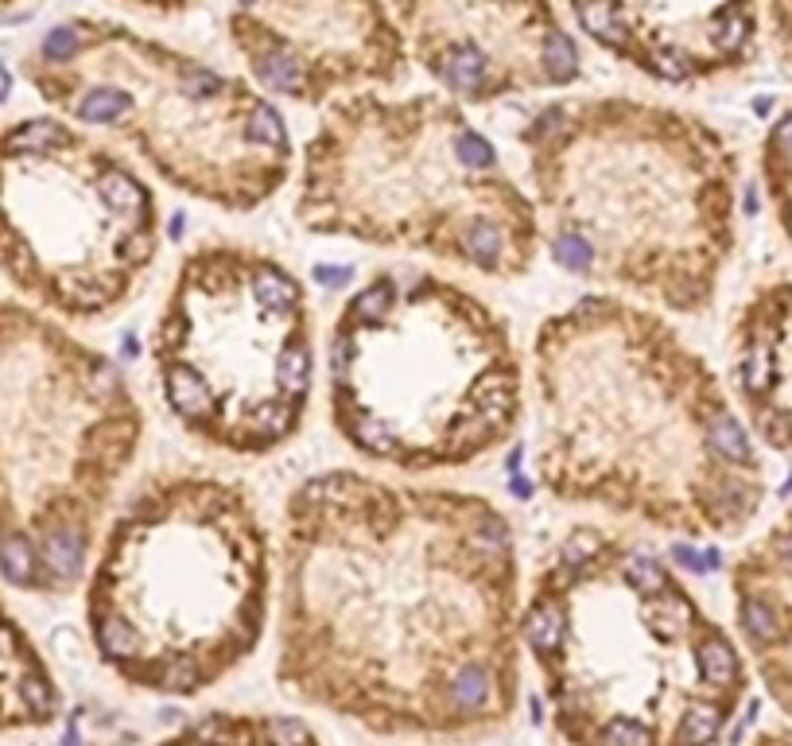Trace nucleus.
Segmentation results:
<instances>
[{
    "mask_svg": "<svg viewBox=\"0 0 792 746\" xmlns=\"http://www.w3.org/2000/svg\"><path fill=\"white\" fill-rule=\"evenodd\" d=\"M164 249L152 183L55 113L0 129V277L16 300L101 323L136 300Z\"/></svg>",
    "mask_w": 792,
    "mask_h": 746,
    "instance_id": "nucleus-11",
    "label": "nucleus"
},
{
    "mask_svg": "<svg viewBox=\"0 0 792 746\" xmlns=\"http://www.w3.org/2000/svg\"><path fill=\"white\" fill-rule=\"evenodd\" d=\"M517 141L559 272L676 315L715 303L738 210V156L715 125L602 93L548 101Z\"/></svg>",
    "mask_w": 792,
    "mask_h": 746,
    "instance_id": "nucleus-3",
    "label": "nucleus"
},
{
    "mask_svg": "<svg viewBox=\"0 0 792 746\" xmlns=\"http://www.w3.org/2000/svg\"><path fill=\"white\" fill-rule=\"evenodd\" d=\"M225 35L265 98L326 110L409 82L389 0H230Z\"/></svg>",
    "mask_w": 792,
    "mask_h": 746,
    "instance_id": "nucleus-12",
    "label": "nucleus"
},
{
    "mask_svg": "<svg viewBox=\"0 0 792 746\" xmlns=\"http://www.w3.org/2000/svg\"><path fill=\"white\" fill-rule=\"evenodd\" d=\"M156 746H326V743L300 715L214 708V712L187 720L183 727L159 738Z\"/></svg>",
    "mask_w": 792,
    "mask_h": 746,
    "instance_id": "nucleus-16",
    "label": "nucleus"
},
{
    "mask_svg": "<svg viewBox=\"0 0 792 746\" xmlns=\"http://www.w3.org/2000/svg\"><path fill=\"white\" fill-rule=\"evenodd\" d=\"M292 214L315 237L424 253L486 280H521L540 257L533 194L443 93L326 105L303 144Z\"/></svg>",
    "mask_w": 792,
    "mask_h": 746,
    "instance_id": "nucleus-7",
    "label": "nucleus"
},
{
    "mask_svg": "<svg viewBox=\"0 0 792 746\" xmlns=\"http://www.w3.org/2000/svg\"><path fill=\"white\" fill-rule=\"evenodd\" d=\"M55 118L118 136L171 191L249 214L285 191L295 144L253 82L121 20L70 16L20 59Z\"/></svg>",
    "mask_w": 792,
    "mask_h": 746,
    "instance_id": "nucleus-9",
    "label": "nucleus"
},
{
    "mask_svg": "<svg viewBox=\"0 0 792 746\" xmlns=\"http://www.w3.org/2000/svg\"><path fill=\"white\" fill-rule=\"evenodd\" d=\"M121 4L136 12H152V16H176V12L191 9L194 0H121Z\"/></svg>",
    "mask_w": 792,
    "mask_h": 746,
    "instance_id": "nucleus-17",
    "label": "nucleus"
},
{
    "mask_svg": "<svg viewBox=\"0 0 792 746\" xmlns=\"http://www.w3.org/2000/svg\"><path fill=\"white\" fill-rule=\"evenodd\" d=\"M409 59L467 105L568 90L583 78L579 40L551 0H389Z\"/></svg>",
    "mask_w": 792,
    "mask_h": 746,
    "instance_id": "nucleus-13",
    "label": "nucleus"
},
{
    "mask_svg": "<svg viewBox=\"0 0 792 746\" xmlns=\"http://www.w3.org/2000/svg\"><path fill=\"white\" fill-rule=\"evenodd\" d=\"M67 715V700L24 622L0 595V735L51 731Z\"/></svg>",
    "mask_w": 792,
    "mask_h": 746,
    "instance_id": "nucleus-15",
    "label": "nucleus"
},
{
    "mask_svg": "<svg viewBox=\"0 0 792 746\" xmlns=\"http://www.w3.org/2000/svg\"><path fill=\"white\" fill-rule=\"evenodd\" d=\"M544 494L676 537H734L761 463L715 369L657 308L587 292L533 338Z\"/></svg>",
    "mask_w": 792,
    "mask_h": 746,
    "instance_id": "nucleus-2",
    "label": "nucleus"
},
{
    "mask_svg": "<svg viewBox=\"0 0 792 746\" xmlns=\"http://www.w3.org/2000/svg\"><path fill=\"white\" fill-rule=\"evenodd\" d=\"M521 646L564 746H718L746 700L743 654L684 579L594 521L536 564Z\"/></svg>",
    "mask_w": 792,
    "mask_h": 746,
    "instance_id": "nucleus-4",
    "label": "nucleus"
},
{
    "mask_svg": "<svg viewBox=\"0 0 792 746\" xmlns=\"http://www.w3.org/2000/svg\"><path fill=\"white\" fill-rule=\"evenodd\" d=\"M164 409L199 444L242 459L288 447L315 393V315L285 260L245 242L183 253L152 323Z\"/></svg>",
    "mask_w": 792,
    "mask_h": 746,
    "instance_id": "nucleus-10",
    "label": "nucleus"
},
{
    "mask_svg": "<svg viewBox=\"0 0 792 746\" xmlns=\"http://www.w3.org/2000/svg\"><path fill=\"white\" fill-rule=\"evenodd\" d=\"M521 548L493 498L319 470L276 548V684L381 738L459 743L521 708Z\"/></svg>",
    "mask_w": 792,
    "mask_h": 746,
    "instance_id": "nucleus-1",
    "label": "nucleus"
},
{
    "mask_svg": "<svg viewBox=\"0 0 792 746\" xmlns=\"http://www.w3.org/2000/svg\"><path fill=\"white\" fill-rule=\"evenodd\" d=\"M24 4H32V0H0V16H9V12H20Z\"/></svg>",
    "mask_w": 792,
    "mask_h": 746,
    "instance_id": "nucleus-20",
    "label": "nucleus"
},
{
    "mask_svg": "<svg viewBox=\"0 0 792 746\" xmlns=\"http://www.w3.org/2000/svg\"><path fill=\"white\" fill-rule=\"evenodd\" d=\"M326 416L377 467H475L525 420L517 338L459 280L412 265L377 269L326 331Z\"/></svg>",
    "mask_w": 792,
    "mask_h": 746,
    "instance_id": "nucleus-6",
    "label": "nucleus"
},
{
    "mask_svg": "<svg viewBox=\"0 0 792 746\" xmlns=\"http://www.w3.org/2000/svg\"><path fill=\"white\" fill-rule=\"evenodd\" d=\"M750 746H792V731H769V735L754 738Z\"/></svg>",
    "mask_w": 792,
    "mask_h": 746,
    "instance_id": "nucleus-19",
    "label": "nucleus"
},
{
    "mask_svg": "<svg viewBox=\"0 0 792 746\" xmlns=\"http://www.w3.org/2000/svg\"><path fill=\"white\" fill-rule=\"evenodd\" d=\"M63 735H59V743L55 746H93L90 738H86V723H82V708L78 712H67L63 715Z\"/></svg>",
    "mask_w": 792,
    "mask_h": 746,
    "instance_id": "nucleus-18",
    "label": "nucleus"
},
{
    "mask_svg": "<svg viewBox=\"0 0 792 746\" xmlns=\"http://www.w3.org/2000/svg\"><path fill=\"white\" fill-rule=\"evenodd\" d=\"M272 560L268 525L237 478H141L109 517L82 583L93 654L144 697H202L265 642Z\"/></svg>",
    "mask_w": 792,
    "mask_h": 746,
    "instance_id": "nucleus-5",
    "label": "nucleus"
},
{
    "mask_svg": "<svg viewBox=\"0 0 792 746\" xmlns=\"http://www.w3.org/2000/svg\"><path fill=\"white\" fill-rule=\"evenodd\" d=\"M141 444L125 369L63 319L0 300V583L82 588Z\"/></svg>",
    "mask_w": 792,
    "mask_h": 746,
    "instance_id": "nucleus-8",
    "label": "nucleus"
},
{
    "mask_svg": "<svg viewBox=\"0 0 792 746\" xmlns=\"http://www.w3.org/2000/svg\"><path fill=\"white\" fill-rule=\"evenodd\" d=\"M568 9L610 59L676 90L734 75L758 40L754 0H568Z\"/></svg>",
    "mask_w": 792,
    "mask_h": 746,
    "instance_id": "nucleus-14",
    "label": "nucleus"
}]
</instances>
